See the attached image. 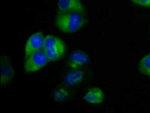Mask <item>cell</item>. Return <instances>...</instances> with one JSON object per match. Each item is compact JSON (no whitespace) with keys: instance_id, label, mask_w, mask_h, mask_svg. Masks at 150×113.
Masks as SVG:
<instances>
[{"instance_id":"obj_1","label":"cell","mask_w":150,"mask_h":113,"mask_svg":"<svg viewBox=\"0 0 150 113\" xmlns=\"http://www.w3.org/2000/svg\"><path fill=\"white\" fill-rule=\"evenodd\" d=\"M87 22L85 12H69L57 14L56 26L59 30L65 33H73L85 27Z\"/></svg>"},{"instance_id":"obj_2","label":"cell","mask_w":150,"mask_h":113,"mask_svg":"<svg viewBox=\"0 0 150 113\" xmlns=\"http://www.w3.org/2000/svg\"><path fill=\"white\" fill-rule=\"evenodd\" d=\"M49 62L44 51H37L26 57L24 63V70L26 73H35L42 69Z\"/></svg>"},{"instance_id":"obj_3","label":"cell","mask_w":150,"mask_h":113,"mask_svg":"<svg viewBox=\"0 0 150 113\" xmlns=\"http://www.w3.org/2000/svg\"><path fill=\"white\" fill-rule=\"evenodd\" d=\"M14 77V69L11 58L7 55L1 57V75L0 83L1 86H7L11 83Z\"/></svg>"},{"instance_id":"obj_4","label":"cell","mask_w":150,"mask_h":113,"mask_svg":"<svg viewBox=\"0 0 150 113\" xmlns=\"http://www.w3.org/2000/svg\"><path fill=\"white\" fill-rule=\"evenodd\" d=\"M45 36L42 32H38L33 33L27 39L25 44V56L26 57L30 54L42 51L44 48Z\"/></svg>"},{"instance_id":"obj_5","label":"cell","mask_w":150,"mask_h":113,"mask_svg":"<svg viewBox=\"0 0 150 113\" xmlns=\"http://www.w3.org/2000/svg\"><path fill=\"white\" fill-rule=\"evenodd\" d=\"M76 11L85 12V7L81 0H58L57 14Z\"/></svg>"},{"instance_id":"obj_6","label":"cell","mask_w":150,"mask_h":113,"mask_svg":"<svg viewBox=\"0 0 150 113\" xmlns=\"http://www.w3.org/2000/svg\"><path fill=\"white\" fill-rule=\"evenodd\" d=\"M88 55L82 51H76L71 54L69 60V67L70 69H80L88 64Z\"/></svg>"},{"instance_id":"obj_7","label":"cell","mask_w":150,"mask_h":113,"mask_svg":"<svg viewBox=\"0 0 150 113\" xmlns=\"http://www.w3.org/2000/svg\"><path fill=\"white\" fill-rule=\"evenodd\" d=\"M84 99L91 105H99L104 100V93L99 88H92L84 95Z\"/></svg>"},{"instance_id":"obj_8","label":"cell","mask_w":150,"mask_h":113,"mask_svg":"<svg viewBox=\"0 0 150 113\" xmlns=\"http://www.w3.org/2000/svg\"><path fill=\"white\" fill-rule=\"evenodd\" d=\"M84 76L83 70L80 69H70L65 76L64 81L68 86H75L82 81Z\"/></svg>"},{"instance_id":"obj_9","label":"cell","mask_w":150,"mask_h":113,"mask_svg":"<svg viewBox=\"0 0 150 113\" xmlns=\"http://www.w3.org/2000/svg\"><path fill=\"white\" fill-rule=\"evenodd\" d=\"M66 45L64 41L55 35H48L45 37L44 48L43 50L55 49L59 48H65Z\"/></svg>"},{"instance_id":"obj_10","label":"cell","mask_w":150,"mask_h":113,"mask_svg":"<svg viewBox=\"0 0 150 113\" xmlns=\"http://www.w3.org/2000/svg\"><path fill=\"white\" fill-rule=\"evenodd\" d=\"M43 51H44L48 61L54 62V61L60 60L62 56H64L66 52V47L65 48H55V49L43 50Z\"/></svg>"},{"instance_id":"obj_11","label":"cell","mask_w":150,"mask_h":113,"mask_svg":"<svg viewBox=\"0 0 150 113\" xmlns=\"http://www.w3.org/2000/svg\"><path fill=\"white\" fill-rule=\"evenodd\" d=\"M139 73L145 76H150V54L144 56L138 64Z\"/></svg>"},{"instance_id":"obj_12","label":"cell","mask_w":150,"mask_h":113,"mask_svg":"<svg viewBox=\"0 0 150 113\" xmlns=\"http://www.w3.org/2000/svg\"><path fill=\"white\" fill-rule=\"evenodd\" d=\"M69 90L67 88L62 87V88H59L56 89L53 92V98L55 101L57 102H64L69 97Z\"/></svg>"},{"instance_id":"obj_13","label":"cell","mask_w":150,"mask_h":113,"mask_svg":"<svg viewBox=\"0 0 150 113\" xmlns=\"http://www.w3.org/2000/svg\"><path fill=\"white\" fill-rule=\"evenodd\" d=\"M134 4L143 8H150V0H131Z\"/></svg>"}]
</instances>
